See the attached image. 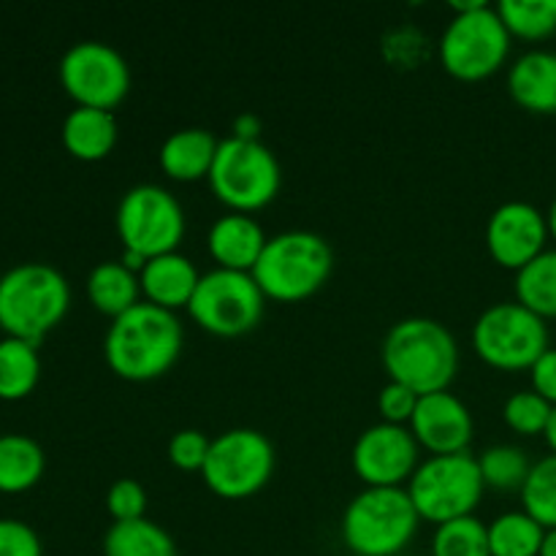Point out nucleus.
Wrapping results in <instances>:
<instances>
[{"label": "nucleus", "mask_w": 556, "mask_h": 556, "mask_svg": "<svg viewBox=\"0 0 556 556\" xmlns=\"http://www.w3.org/2000/svg\"><path fill=\"white\" fill-rule=\"evenodd\" d=\"M185 331L177 313L139 302L112 320L103 337V358L117 378L147 383L172 372L182 353Z\"/></svg>", "instance_id": "nucleus-1"}, {"label": "nucleus", "mask_w": 556, "mask_h": 556, "mask_svg": "<svg viewBox=\"0 0 556 556\" xmlns=\"http://www.w3.org/2000/svg\"><path fill=\"white\" fill-rule=\"evenodd\" d=\"M383 369L389 380L418 396L448 391L459 369V345L448 326L432 318H405L383 340Z\"/></svg>", "instance_id": "nucleus-2"}, {"label": "nucleus", "mask_w": 556, "mask_h": 556, "mask_svg": "<svg viewBox=\"0 0 556 556\" xmlns=\"http://www.w3.org/2000/svg\"><path fill=\"white\" fill-rule=\"evenodd\" d=\"M68 307L71 286L54 266L27 261L0 275V329L5 337L41 345Z\"/></svg>", "instance_id": "nucleus-3"}, {"label": "nucleus", "mask_w": 556, "mask_h": 556, "mask_svg": "<svg viewBox=\"0 0 556 556\" xmlns=\"http://www.w3.org/2000/svg\"><path fill=\"white\" fill-rule=\"evenodd\" d=\"M334 253L315 231H282L266 242L250 271L266 299L293 304L315 296L329 282Z\"/></svg>", "instance_id": "nucleus-4"}, {"label": "nucleus", "mask_w": 556, "mask_h": 556, "mask_svg": "<svg viewBox=\"0 0 556 556\" xmlns=\"http://www.w3.org/2000/svg\"><path fill=\"white\" fill-rule=\"evenodd\" d=\"M440 65L459 81H481L497 74L510 54V33L497 5L462 3L440 36Z\"/></svg>", "instance_id": "nucleus-5"}, {"label": "nucleus", "mask_w": 556, "mask_h": 556, "mask_svg": "<svg viewBox=\"0 0 556 556\" xmlns=\"http://www.w3.org/2000/svg\"><path fill=\"white\" fill-rule=\"evenodd\" d=\"M418 525L407 489L364 486L342 514V541L358 556H396L410 546Z\"/></svg>", "instance_id": "nucleus-6"}, {"label": "nucleus", "mask_w": 556, "mask_h": 556, "mask_svg": "<svg viewBox=\"0 0 556 556\" xmlns=\"http://www.w3.org/2000/svg\"><path fill=\"white\" fill-rule=\"evenodd\" d=\"M280 185V161L264 141H242L233 136L220 141L210 172V188L220 204L253 215L277 199Z\"/></svg>", "instance_id": "nucleus-7"}, {"label": "nucleus", "mask_w": 556, "mask_h": 556, "mask_svg": "<svg viewBox=\"0 0 556 556\" xmlns=\"http://www.w3.org/2000/svg\"><path fill=\"white\" fill-rule=\"evenodd\" d=\"M483 489L486 483H483L481 467H478V456H472L470 451L429 456L427 462L418 465L407 483V494H410L421 521H432L438 527L476 514Z\"/></svg>", "instance_id": "nucleus-8"}, {"label": "nucleus", "mask_w": 556, "mask_h": 556, "mask_svg": "<svg viewBox=\"0 0 556 556\" xmlns=\"http://www.w3.org/2000/svg\"><path fill=\"white\" fill-rule=\"evenodd\" d=\"M472 348L483 364L503 372H521L548 351V326L519 302L492 304L472 326Z\"/></svg>", "instance_id": "nucleus-9"}, {"label": "nucleus", "mask_w": 556, "mask_h": 556, "mask_svg": "<svg viewBox=\"0 0 556 556\" xmlns=\"http://www.w3.org/2000/svg\"><path fill=\"white\" fill-rule=\"evenodd\" d=\"M275 445L258 429H228L212 440L201 470L206 489L223 500H248L275 476Z\"/></svg>", "instance_id": "nucleus-10"}, {"label": "nucleus", "mask_w": 556, "mask_h": 556, "mask_svg": "<svg viewBox=\"0 0 556 556\" xmlns=\"http://www.w3.org/2000/svg\"><path fill=\"white\" fill-rule=\"evenodd\" d=\"M264 307L266 296L250 271L212 269L201 275L188 313L201 331L231 340L258 329Z\"/></svg>", "instance_id": "nucleus-11"}, {"label": "nucleus", "mask_w": 556, "mask_h": 556, "mask_svg": "<svg viewBox=\"0 0 556 556\" xmlns=\"http://www.w3.org/2000/svg\"><path fill=\"white\" fill-rule=\"evenodd\" d=\"M114 226L123 250L152 261L177 253L185 237V210L161 185H136L119 199Z\"/></svg>", "instance_id": "nucleus-12"}, {"label": "nucleus", "mask_w": 556, "mask_h": 556, "mask_svg": "<svg viewBox=\"0 0 556 556\" xmlns=\"http://www.w3.org/2000/svg\"><path fill=\"white\" fill-rule=\"evenodd\" d=\"M58 74L60 85L76 106L112 112L130 92V65L112 43H74L60 58Z\"/></svg>", "instance_id": "nucleus-13"}, {"label": "nucleus", "mask_w": 556, "mask_h": 556, "mask_svg": "<svg viewBox=\"0 0 556 556\" xmlns=\"http://www.w3.org/2000/svg\"><path fill=\"white\" fill-rule=\"evenodd\" d=\"M418 448L413 432L396 424H375L364 429L353 443L351 465L364 486L378 489H405L413 472L418 470Z\"/></svg>", "instance_id": "nucleus-14"}, {"label": "nucleus", "mask_w": 556, "mask_h": 556, "mask_svg": "<svg viewBox=\"0 0 556 556\" xmlns=\"http://www.w3.org/2000/svg\"><path fill=\"white\" fill-rule=\"evenodd\" d=\"M546 215L530 201H505L486 223V250L503 269L521 271L546 250Z\"/></svg>", "instance_id": "nucleus-15"}, {"label": "nucleus", "mask_w": 556, "mask_h": 556, "mask_svg": "<svg viewBox=\"0 0 556 556\" xmlns=\"http://www.w3.org/2000/svg\"><path fill=\"white\" fill-rule=\"evenodd\" d=\"M410 432L432 456L465 454L476 434L472 413L454 391H434L418 400L410 418Z\"/></svg>", "instance_id": "nucleus-16"}, {"label": "nucleus", "mask_w": 556, "mask_h": 556, "mask_svg": "<svg viewBox=\"0 0 556 556\" xmlns=\"http://www.w3.org/2000/svg\"><path fill=\"white\" fill-rule=\"evenodd\" d=\"M266 242L269 237L264 233L261 223L242 212H228V215L217 217L206 237V248L217 261V269L231 271H253Z\"/></svg>", "instance_id": "nucleus-17"}, {"label": "nucleus", "mask_w": 556, "mask_h": 556, "mask_svg": "<svg viewBox=\"0 0 556 556\" xmlns=\"http://www.w3.org/2000/svg\"><path fill=\"white\" fill-rule=\"evenodd\" d=\"M199 269L182 253L157 255V258L147 261V266L139 275L144 302L168 309V313H177L182 307L188 309L190 299H193L195 288H199Z\"/></svg>", "instance_id": "nucleus-18"}, {"label": "nucleus", "mask_w": 556, "mask_h": 556, "mask_svg": "<svg viewBox=\"0 0 556 556\" xmlns=\"http://www.w3.org/2000/svg\"><path fill=\"white\" fill-rule=\"evenodd\" d=\"M117 117L106 109L76 106L65 114L60 139L65 152L81 163H98L117 147Z\"/></svg>", "instance_id": "nucleus-19"}, {"label": "nucleus", "mask_w": 556, "mask_h": 556, "mask_svg": "<svg viewBox=\"0 0 556 556\" xmlns=\"http://www.w3.org/2000/svg\"><path fill=\"white\" fill-rule=\"evenodd\" d=\"M508 92L532 114H556V52L532 49L508 71Z\"/></svg>", "instance_id": "nucleus-20"}, {"label": "nucleus", "mask_w": 556, "mask_h": 556, "mask_svg": "<svg viewBox=\"0 0 556 556\" xmlns=\"http://www.w3.org/2000/svg\"><path fill=\"white\" fill-rule=\"evenodd\" d=\"M220 141L206 128H182L168 136L157 152L161 172L174 182H199L210 179Z\"/></svg>", "instance_id": "nucleus-21"}, {"label": "nucleus", "mask_w": 556, "mask_h": 556, "mask_svg": "<svg viewBox=\"0 0 556 556\" xmlns=\"http://www.w3.org/2000/svg\"><path fill=\"white\" fill-rule=\"evenodd\" d=\"M139 275L130 271L123 261H103V264L92 266L90 277H87V299L101 315L117 320L119 315L139 304Z\"/></svg>", "instance_id": "nucleus-22"}, {"label": "nucleus", "mask_w": 556, "mask_h": 556, "mask_svg": "<svg viewBox=\"0 0 556 556\" xmlns=\"http://www.w3.org/2000/svg\"><path fill=\"white\" fill-rule=\"evenodd\" d=\"M47 470L43 448L27 434H0V492L22 494L38 486Z\"/></svg>", "instance_id": "nucleus-23"}, {"label": "nucleus", "mask_w": 556, "mask_h": 556, "mask_svg": "<svg viewBox=\"0 0 556 556\" xmlns=\"http://www.w3.org/2000/svg\"><path fill=\"white\" fill-rule=\"evenodd\" d=\"M41 380V356L38 345L16 337L0 340V400L20 402L36 391Z\"/></svg>", "instance_id": "nucleus-24"}, {"label": "nucleus", "mask_w": 556, "mask_h": 556, "mask_svg": "<svg viewBox=\"0 0 556 556\" xmlns=\"http://www.w3.org/2000/svg\"><path fill=\"white\" fill-rule=\"evenodd\" d=\"M103 556H179L174 538L150 519L114 521L103 535Z\"/></svg>", "instance_id": "nucleus-25"}, {"label": "nucleus", "mask_w": 556, "mask_h": 556, "mask_svg": "<svg viewBox=\"0 0 556 556\" xmlns=\"http://www.w3.org/2000/svg\"><path fill=\"white\" fill-rule=\"evenodd\" d=\"M489 530V552L492 556H541L546 530L525 510H508L497 516Z\"/></svg>", "instance_id": "nucleus-26"}, {"label": "nucleus", "mask_w": 556, "mask_h": 556, "mask_svg": "<svg viewBox=\"0 0 556 556\" xmlns=\"http://www.w3.org/2000/svg\"><path fill=\"white\" fill-rule=\"evenodd\" d=\"M516 302L543 320L556 318V250H543L535 261L516 271Z\"/></svg>", "instance_id": "nucleus-27"}, {"label": "nucleus", "mask_w": 556, "mask_h": 556, "mask_svg": "<svg viewBox=\"0 0 556 556\" xmlns=\"http://www.w3.org/2000/svg\"><path fill=\"white\" fill-rule=\"evenodd\" d=\"M497 14L510 38L543 41L556 33V0H500Z\"/></svg>", "instance_id": "nucleus-28"}, {"label": "nucleus", "mask_w": 556, "mask_h": 556, "mask_svg": "<svg viewBox=\"0 0 556 556\" xmlns=\"http://www.w3.org/2000/svg\"><path fill=\"white\" fill-rule=\"evenodd\" d=\"M525 514H530L543 530H556V454L535 462L521 486Z\"/></svg>", "instance_id": "nucleus-29"}, {"label": "nucleus", "mask_w": 556, "mask_h": 556, "mask_svg": "<svg viewBox=\"0 0 556 556\" xmlns=\"http://www.w3.org/2000/svg\"><path fill=\"white\" fill-rule=\"evenodd\" d=\"M478 467H481L486 486L500 489V492H514V489L521 492L532 470V462L516 445H492V448H486L478 456Z\"/></svg>", "instance_id": "nucleus-30"}, {"label": "nucleus", "mask_w": 556, "mask_h": 556, "mask_svg": "<svg viewBox=\"0 0 556 556\" xmlns=\"http://www.w3.org/2000/svg\"><path fill=\"white\" fill-rule=\"evenodd\" d=\"M432 556H492L486 525L476 516L445 521L434 530Z\"/></svg>", "instance_id": "nucleus-31"}, {"label": "nucleus", "mask_w": 556, "mask_h": 556, "mask_svg": "<svg viewBox=\"0 0 556 556\" xmlns=\"http://www.w3.org/2000/svg\"><path fill=\"white\" fill-rule=\"evenodd\" d=\"M552 410V402L543 400L538 391H516V394H510L508 400H505L503 418L516 434L535 438V434H546Z\"/></svg>", "instance_id": "nucleus-32"}, {"label": "nucleus", "mask_w": 556, "mask_h": 556, "mask_svg": "<svg viewBox=\"0 0 556 556\" xmlns=\"http://www.w3.org/2000/svg\"><path fill=\"white\" fill-rule=\"evenodd\" d=\"M212 440L201 429H179L168 440V462L182 472H201L210 456Z\"/></svg>", "instance_id": "nucleus-33"}, {"label": "nucleus", "mask_w": 556, "mask_h": 556, "mask_svg": "<svg viewBox=\"0 0 556 556\" xmlns=\"http://www.w3.org/2000/svg\"><path fill=\"white\" fill-rule=\"evenodd\" d=\"M106 510L114 521L147 519V489L134 478H119L106 492Z\"/></svg>", "instance_id": "nucleus-34"}, {"label": "nucleus", "mask_w": 556, "mask_h": 556, "mask_svg": "<svg viewBox=\"0 0 556 556\" xmlns=\"http://www.w3.org/2000/svg\"><path fill=\"white\" fill-rule=\"evenodd\" d=\"M418 400H421V396H418L416 391H410L407 386L389 380V383H386L378 394L380 418H383L386 424L405 427V424H410L413 413H416Z\"/></svg>", "instance_id": "nucleus-35"}, {"label": "nucleus", "mask_w": 556, "mask_h": 556, "mask_svg": "<svg viewBox=\"0 0 556 556\" xmlns=\"http://www.w3.org/2000/svg\"><path fill=\"white\" fill-rule=\"evenodd\" d=\"M0 556H43V543L25 521L0 519Z\"/></svg>", "instance_id": "nucleus-36"}, {"label": "nucleus", "mask_w": 556, "mask_h": 556, "mask_svg": "<svg viewBox=\"0 0 556 556\" xmlns=\"http://www.w3.org/2000/svg\"><path fill=\"white\" fill-rule=\"evenodd\" d=\"M532 391L543 396L546 402L556 405V348H548L530 369Z\"/></svg>", "instance_id": "nucleus-37"}, {"label": "nucleus", "mask_w": 556, "mask_h": 556, "mask_svg": "<svg viewBox=\"0 0 556 556\" xmlns=\"http://www.w3.org/2000/svg\"><path fill=\"white\" fill-rule=\"evenodd\" d=\"M261 119L255 114H239L233 119V139L242 141H261Z\"/></svg>", "instance_id": "nucleus-38"}, {"label": "nucleus", "mask_w": 556, "mask_h": 556, "mask_svg": "<svg viewBox=\"0 0 556 556\" xmlns=\"http://www.w3.org/2000/svg\"><path fill=\"white\" fill-rule=\"evenodd\" d=\"M543 438H546V443H548V448H552V454H556V405H554V410H552V418H548V427H546V434H543Z\"/></svg>", "instance_id": "nucleus-39"}, {"label": "nucleus", "mask_w": 556, "mask_h": 556, "mask_svg": "<svg viewBox=\"0 0 556 556\" xmlns=\"http://www.w3.org/2000/svg\"><path fill=\"white\" fill-rule=\"evenodd\" d=\"M541 556H556V530H546V538H543Z\"/></svg>", "instance_id": "nucleus-40"}, {"label": "nucleus", "mask_w": 556, "mask_h": 556, "mask_svg": "<svg viewBox=\"0 0 556 556\" xmlns=\"http://www.w3.org/2000/svg\"><path fill=\"white\" fill-rule=\"evenodd\" d=\"M546 226H548V237L556 242V199L552 201V206H548L546 212Z\"/></svg>", "instance_id": "nucleus-41"}, {"label": "nucleus", "mask_w": 556, "mask_h": 556, "mask_svg": "<svg viewBox=\"0 0 556 556\" xmlns=\"http://www.w3.org/2000/svg\"><path fill=\"white\" fill-rule=\"evenodd\" d=\"M351 556H358V554H351Z\"/></svg>", "instance_id": "nucleus-42"}]
</instances>
